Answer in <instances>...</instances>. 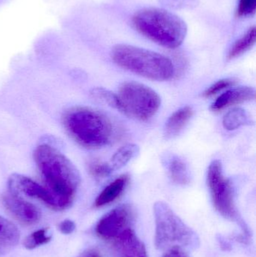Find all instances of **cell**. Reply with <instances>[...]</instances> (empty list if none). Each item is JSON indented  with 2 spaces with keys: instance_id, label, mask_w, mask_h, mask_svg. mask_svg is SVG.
<instances>
[{
  "instance_id": "cell-13",
  "label": "cell",
  "mask_w": 256,
  "mask_h": 257,
  "mask_svg": "<svg viewBox=\"0 0 256 257\" xmlns=\"http://www.w3.org/2000/svg\"><path fill=\"white\" fill-rule=\"evenodd\" d=\"M163 165L174 182L186 185L190 182L191 176L186 162L178 156L168 154L163 157Z\"/></svg>"
},
{
  "instance_id": "cell-9",
  "label": "cell",
  "mask_w": 256,
  "mask_h": 257,
  "mask_svg": "<svg viewBox=\"0 0 256 257\" xmlns=\"http://www.w3.org/2000/svg\"><path fill=\"white\" fill-rule=\"evenodd\" d=\"M10 190L18 193H24L29 197L39 199L51 209L60 211L58 203L51 192L39 183L21 174H13L9 178Z\"/></svg>"
},
{
  "instance_id": "cell-4",
  "label": "cell",
  "mask_w": 256,
  "mask_h": 257,
  "mask_svg": "<svg viewBox=\"0 0 256 257\" xmlns=\"http://www.w3.org/2000/svg\"><path fill=\"white\" fill-rule=\"evenodd\" d=\"M111 57L123 69L153 81H168L174 75L172 61L150 50L120 44L113 48Z\"/></svg>"
},
{
  "instance_id": "cell-8",
  "label": "cell",
  "mask_w": 256,
  "mask_h": 257,
  "mask_svg": "<svg viewBox=\"0 0 256 257\" xmlns=\"http://www.w3.org/2000/svg\"><path fill=\"white\" fill-rule=\"evenodd\" d=\"M135 211L129 205H122L107 213L96 225V234L102 239L110 241L120 232L133 227Z\"/></svg>"
},
{
  "instance_id": "cell-14",
  "label": "cell",
  "mask_w": 256,
  "mask_h": 257,
  "mask_svg": "<svg viewBox=\"0 0 256 257\" xmlns=\"http://www.w3.org/2000/svg\"><path fill=\"white\" fill-rule=\"evenodd\" d=\"M193 115V110L191 107L185 106L173 113L165 123L164 136L170 139L177 136Z\"/></svg>"
},
{
  "instance_id": "cell-22",
  "label": "cell",
  "mask_w": 256,
  "mask_h": 257,
  "mask_svg": "<svg viewBox=\"0 0 256 257\" xmlns=\"http://www.w3.org/2000/svg\"><path fill=\"white\" fill-rule=\"evenodd\" d=\"M91 95L96 100L99 101V102L106 104V105L118 110V99H117V94L113 92L97 87V88H94L92 90Z\"/></svg>"
},
{
  "instance_id": "cell-24",
  "label": "cell",
  "mask_w": 256,
  "mask_h": 257,
  "mask_svg": "<svg viewBox=\"0 0 256 257\" xmlns=\"http://www.w3.org/2000/svg\"><path fill=\"white\" fill-rule=\"evenodd\" d=\"M256 0H239L237 16L238 18H248L255 14Z\"/></svg>"
},
{
  "instance_id": "cell-1",
  "label": "cell",
  "mask_w": 256,
  "mask_h": 257,
  "mask_svg": "<svg viewBox=\"0 0 256 257\" xmlns=\"http://www.w3.org/2000/svg\"><path fill=\"white\" fill-rule=\"evenodd\" d=\"M33 158L43 178L44 185L55 198L60 211L69 208L81 182L75 165L57 148L47 144L35 149Z\"/></svg>"
},
{
  "instance_id": "cell-17",
  "label": "cell",
  "mask_w": 256,
  "mask_h": 257,
  "mask_svg": "<svg viewBox=\"0 0 256 257\" xmlns=\"http://www.w3.org/2000/svg\"><path fill=\"white\" fill-rule=\"evenodd\" d=\"M139 153V147L135 144H127L119 148L111 159V167L114 171L121 169L135 158Z\"/></svg>"
},
{
  "instance_id": "cell-6",
  "label": "cell",
  "mask_w": 256,
  "mask_h": 257,
  "mask_svg": "<svg viewBox=\"0 0 256 257\" xmlns=\"http://www.w3.org/2000/svg\"><path fill=\"white\" fill-rule=\"evenodd\" d=\"M117 96L118 110L137 120H147L152 118L161 105L160 96L158 93L141 83H123Z\"/></svg>"
},
{
  "instance_id": "cell-28",
  "label": "cell",
  "mask_w": 256,
  "mask_h": 257,
  "mask_svg": "<svg viewBox=\"0 0 256 257\" xmlns=\"http://www.w3.org/2000/svg\"><path fill=\"white\" fill-rule=\"evenodd\" d=\"M78 257H102V254L98 249L90 248L83 252Z\"/></svg>"
},
{
  "instance_id": "cell-20",
  "label": "cell",
  "mask_w": 256,
  "mask_h": 257,
  "mask_svg": "<svg viewBox=\"0 0 256 257\" xmlns=\"http://www.w3.org/2000/svg\"><path fill=\"white\" fill-rule=\"evenodd\" d=\"M52 235L48 229H41L35 231L27 237L24 241V247L29 250H33L51 241Z\"/></svg>"
},
{
  "instance_id": "cell-10",
  "label": "cell",
  "mask_w": 256,
  "mask_h": 257,
  "mask_svg": "<svg viewBox=\"0 0 256 257\" xmlns=\"http://www.w3.org/2000/svg\"><path fill=\"white\" fill-rule=\"evenodd\" d=\"M3 203L6 210L22 224L27 226L36 224L42 217L40 211L36 205L12 190L3 195Z\"/></svg>"
},
{
  "instance_id": "cell-19",
  "label": "cell",
  "mask_w": 256,
  "mask_h": 257,
  "mask_svg": "<svg viewBox=\"0 0 256 257\" xmlns=\"http://www.w3.org/2000/svg\"><path fill=\"white\" fill-rule=\"evenodd\" d=\"M20 239V232L17 226L7 219L0 216V245L14 246Z\"/></svg>"
},
{
  "instance_id": "cell-7",
  "label": "cell",
  "mask_w": 256,
  "mask_h": 257,
  "mask_svg": "<svg viewBox=\"0 0 256 257\" xmlns=\"http://www.w3.org/2000/svg\"><path fill=\"white\" fill-rule=\"evenodd\" d=\"M207 181L216 211L225 218L236 222L241 227L243 238H247L249 236V229L239 215L234 202L232 185L229 180L224 176L222 163L219 160H213L209 166Z\"/></svg>"
},
{
  "instance_id": "cell-18",
  "label": "cell",
  "mask_w": 256,
  "mask_h": 257,
  "mask_svg": "<svg viewBox=\"0 0 256 257\" xmlns=\"http://www.w3.org/2000/svg\"><path fill=\"white\" fill-rule=\"evenodd\" d=\"M255 27L249 28L246 33L232 45L228 54V59L233 60L249 51L255 43Z\"/></svg>"
},
{
  "instance_id": "cell-11",
  "label": "cell",
  "mask_w": 256,
  "mask_h": 257,
  "mask_svg": "<svg viewBox=\"0 0 256 257\" xmlns=\"http://www.w3.org/2000/svg\"><path fill=\"white\" fill-rule=\"evenodd\" d=\"M117 257H148L144 243L137 236L133 227H129L109 241Z\"/></svg>"
},
{
  "instance_id": "cell-15",
  "label": "cell",
  "mask_w": 256,
  "mask_h": 257,
  "mask_svg": "<svg viewBox=\"0 0 256 257\" xmlns=\"http://www.w3.org/2000/svg\"><path fill=\"white\" fill-rule=\"evenodd\" d=\"M128 181H129V176L127 175H123L108 184L96 198L95 201V206L100 208V207L109 205L117 200L124 192L127 186Z\"/></svg>"
},
{
  "instance_id": "cell-21",
  "label": "cell",
  "mask_w": 256,
  "mask_h": 257,
  "mask_svg": "<svg viewBox=\"0 0 256 257\" xmlns=\"http://www.w3.org/2000/svg\"><path fill=\"white\" fill-rule=\"evenodd\" d=\"M90 175L96 179H103L110 176L114 172L111 164L99 160H93L88 164Z\"/></svg>"
},
{
  "instance_id": "cell-27",
  "label": "cell",
  "mask_w": 256,
  "mask_h": 257,
  "mask_svg": "<svg viewBox=\"0 0 256 257\" xmlns=\"http://www.w3.org/2000/svg\"><path fill=\"white\" fill-rule=\"evenodd\" d=\"M162 257H189L186 253L182 250L181 247H172L165 253Z\"/></svg>"
},
{
  "instance_id": "cell-23",
  "label": "cell",
  "mask_w": 256,
  "mask_h": 257,
  "mask_svg": "<svg viewBox=\"0 0 256 257\" xmlns=\"http://www.w3.org/2000/svg\"><path fill=\"white\" fill-rule=\"evenodd\" d=\"M237 83V78H227L219 80L214 84H212L209 87L204 93H202L203 97H210L217 94L219 92L228 88V87H233Z\"/></svg>"
},
{
  "instance_id": "cell-5",
  "label": "cell",
  "mask_w": 256,
  "mask_h": 257,
  "mask_svg": "<svg viewBox=\"0 0 256 257\" xmlns=\"http://www.w3.org/2000/svg\"><path fill=\"white\" fill-rule=\"evenodd\" d=\"M156 232L155 245L159 250L167 247H183L195 250L200 245L196 232L192 230L164 202H157L153 206Z\"/></svg>"
},
{
  "instance_id": "cell-25",
  "label": "cell",
  "mask_w": 256,
  "mask_h": 257,
  "mask_svg": "<svg viewBox=\"0 0 256 257\" xmlns=\"http://www.w3.org/2000/svg\"><path fill=\"white\" fill-rule=\"evenodd\" d=\"M163 5L174 9H186L196 6V0H161Z\"/></svg>"
},
{
  "instance_id": "cell-3",
  "label": "cell",
  "mask_w": 256,
  "mask_h": 257,
  "mask_svg": "<svg viewBox=\"0 0 256 257\" xmlns=\"http://www.w3.org/2000/svg\"><path fill=\"white\" fill-rule=\"evenodd\" d=\"M63 124L71 137L85 148H104L116 137V128L111 119L87 107L69 110L63 117Z\"/></svg>"
},
{
  "instance_id": "cell-2",
  "label": "cell",
  "mask_w": 256,
  "mask_h": 257,
  "mask_svg": "<svg viewBox=\"0 0 256 257\" xmlns=\"http://www.w3.org/2000/svg\"><path fill=\"white\" fill-rule=\"evenodd\" d=\"M132 23L144 37L170 49L180 47L187 34V26L183 19L160 8L140 9L132 16Z\"/></svg>"
},
{
  "instance_id": "cell-16",
  "label": "cell",
  "mask_w": 256,
  "mask_h": 257,
  "mask_svg": "<svg viewBox=\"0 0 256 257\" xmlns=\"http://www.w3.org/2000/svg\"><path fill=\"white\" fill-rule=\"evenodd\" d=\"M253 123L249 114L243 108H235L230 110L222 120L224 128L227 130H237L240 126H249Z\"/></svg>"
},
{
  "instance_id": "cell-26",
  "label": "cell",
  "mask_w": 256,
  "mask_h": 257,
  "mask_svg": "<svg viewBox=\"0 0 256 257\" xmlns=\"http://www.w3.org/2000/svg\"><path fill=\"white\" fill-rule=\"evenodd\" d=\"M75 228H76V225L70 220H63L58 226L59 230L65 235L72 234L75 230Z\"/></svg>"
},
{
  "instance_id": "cell-12",
  "label": "cell",
  "mask_w": 256,
  "mask_h": 257,
  "mask_svg": "<svg viewBox=\"0 0 256 257\" xmlns=\"http://www.w3.org/2000/svg\"><path fill=\"white\" fill-rule=\"evenodd\" d=\"M255 89L250 87H238L227 90L212 104V111H219L231 105L247 102L255 99Z\"/></svg>"
}]
</instances>
